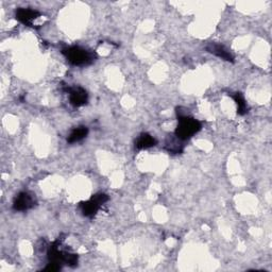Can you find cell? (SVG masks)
Here are the masks:
<instances>
[{
    "label": "cell",
    "mask_w": 272,
    "mask_h": 272,
    "mask_svg": "<svg viewBox=\"0 0 272 272\" xmlns=\"http://www.w3.org/2000/svg\"><path fill=\"white\" fill-rule=\"evenodd\" d=\"M187 110L184 108L177 109V116H178V127L175 131V135L181 139L182 141L187 140L192 138L195 134H197L201 130L202 124L186 112Z\"/></svg>",
    "instance_id": "obj_1"
},
{
    "label": "cell",
    "mask_w": 272,
    "mask_h": 272,
    "mask_svg": "<svg viewBox=\"0 0 272 272\" xmlns=\"http://www.w3.org/2000/svg\"><path fill=\"white\" fill-rule=\"evenodd\" d=\"M62 53L67 61L75 66H88L96 60V54L82 47L73 46L63 49Z\"/></svg>",
    "instance_id": "obj_2"
},
{
    "label": "cell",
    "mask_w": 272,
    "mask_h": 272,
    "mask_svg": "<svg viewBox=\"0 0 272 272\" xmlns=\"http://www.w3.org/2000/svg\"><path fill=\"white\" fill-rule=\"evenodd\" d=\"M109 200L108 195L106 194H96L92 196V198L88 201L81 202L79 204V207L81 210V213L85 217H93L97 214V212L100 210L107 201Z\"/></svg>",
    "instance_id": "obj_3"
},
{
    "label": "cell",
    "mask_w": 272,
    "mask_h": 272,
    "mask_svg": "<svg viewBox=\"0 0 272 272\" xmlns=\"http://www.w3.org/2000/svg\"><path fill=\"white\" fill-rule=\"evenodd\" d=\"M36 203L37 201L34 194L30 192H22L14 199L13 210L16 212H26L33 208Z\"/></svg>",
    "instance_id": "obj_4"
},
{
    "label": "cell",
    "mask_w": 272,
    "mask_h": 272,
    "mask_svg": "<svg viewBox=\"0 0 272 272\" xmlns=\"http://www.w3.org/2000/svg\"><path fill=\"white\" fill-rule=\"evenodd\" d=\"M69 94V101L70 104L75 108H80L84 104H87L89 101V94L84 89L77 87L68 90Z\"/></svg>",
    "instance_id": "obj_5"
},
{
    "label": "cell",
    "mask_w": 272,
    "mask_h": 272,
    "mask_svg": "<svg viewBox=\"0 0 272 272\" xmlns=\"http://www.w3.org/2000/svg\"><path fill=\"white\" fill-rule=\"evenodd\" d=\"M40 16V13L36 10H32V9H25V8H19L16 10L15 13V17L16 19L28 26V27H32L33 22L35 19H37Z\"/></svg>",
    "instance_id": "obj_6"
},
{
    "label": "cell",
    "mask_w": 272,
    "mask_h": 272,
    "mask_svg": "<svg viewBox=\"0 0 272 272\" xmlns=\"http://www.w3.org/2000/svg\"><path fill=\"white\" fill-rule=\"evenodd\" d=\"M206 50L210 53L218 56V58H220V59H222L224 61L234 63L233 54L230 51H228L223 45L217 44V43H210V44L206 46Z\"/></svg>",
    "instance_id": "obj_7"
},
{
    "label": "cell",
    "mask_w": 272,
    "mask_h": 272,
    "mask_svg": "<svg viewBox=\"0 0 272 272\" xmlns=\"http://www.w3.org/2000/svg\"><path fill=\"white\" fill-rule=\"evenodd\" d=\"M156 142H157L156 139L152 135L148 133H141L135 141V148L138 150L149 149L154 147L156 145Z\"/></svg>",
    "instance_id": "obj_8"
},
{
    "label": "cell",
    "mask_w": 272,
    "mask_h": 272,
    "mask_svg": "<svg viewBox=\"0 0 272 272\" xmlns=\"http://www.w3.org/2000/svg\"><path fill=\"white\" fill-rule=\"evenodd\" d=\"M88 134H89V129L87 127H84V125L78 127L74 129V130L71 131V133L68 135L67 142H69V144H75V142H78L84 139L88 136Z\"/></svg>",
    "instance_id": "obj_9"
},
{
    "label": "cell",
    "mask_w": 272,
    "mask_h": 272,
    "mask_svg": "<svg viewBox=\"0 0 272 272\" xmlns=\"http://www.w3.org/2000/svg\"><path fill=\"white\" fill-rule=\"evenodd\" d=\"M182 140L179 139L176 135L174 137H168L167 140H166V145H165V148L168 152L170 153H181L183 151V148H184V145L182 144Z\"/></svg>",
    "instance_id": "obj_10"
},
{
    "label": "cell",
    "mask_w": 272,
    "mask_h": 272,
    "mask_svg": "<svg viewBox=\"0 0 272 272\" xmlns=\"http://www.w3.org/2000/svg\"><path fill=\"white\" fill-rule=\"evenodd\" d=\"M232 98L234 99V101L237 104V113L238 115H245V114L248 113V106L245 98L241 95V93H235L232 95Z\"/></svg>",
    "instance_id": "obj_11"
}]
</instances>
